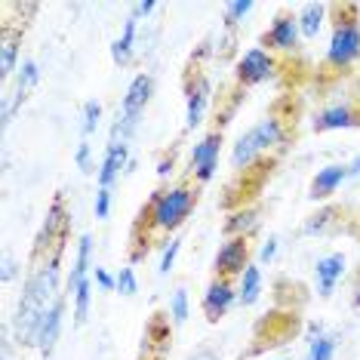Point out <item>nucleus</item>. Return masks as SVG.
<instances>
[{
    "label": "nucleus",
    "instance_id": "1",
    "mask_svg": "<svg viewBox=\"0 0 360 360\" xmlns=\"http://www.w3.org/2000/svg\"><path fill=\"white\" fill-rule=\"evenodd\" d=\"M198 200L200 185L191 176L179 179L176 185L158 188L148 198V203L139 210V219L133 225V262H142L148 256L154 237L176 234L191 219V212L198 210Z\"/></svg>",
    "mask_w": 360,
    "mask_h": 360
},
{
    "label": "nucleus",
    "instance_id": "2",
    "mask_svg": "<svg viewBox=\"0 0 360 360\" xmlns=\"http://www.w3.org/2000/svg\"><path fill=\"white\" fill-rule=\"evenodd\" d=\"M62 252L65 243L56 247L50 256L31 262V271L22 283V296L13 314V333L19 348H37V333L44 323L46 311L53 308V302L62 296L59 281H62Z\"/></svg>",
    "mask_w": 360,
    "mask_h": 360
},
{
    "label": "nucleus",
    "instance_id": "3",
    "mask_svg": "<svg viewBox=\"0 0 360 360\" xmlns=\"http://www.w3.org/2000/svg\"><path fill=\"white\" fill-rule=\"evenodd\" d=\"M333 10L339 15L333 19V34L323 56V68L330 75H345L360 59V6L342 4L333 6Z\"/></svg>",
    "mask_w": 360,
    "mask_h": 360
},
{
    "label": "nucleus",
    "instance_id": "4",
    "mask_svg": "<svg viewBox=\"0 0 360 360\" xmlns=\"http://www.w3.org/2000/svg\"><path fill=\"white\" fill-rule=\"evenodd\" d=\"M154 96V77L148 71H142V75H136L129 80L127 93H124V102H120V111H117V120H114L111 127V139L108 142H129L139 127V120H142L145 108H148Z\"/></svg>",
    "mask_w": 360,
    "mask_h": 360
},
{
    "label": "nucleus",
    "instance_id": "5",
    "mask_svg": "<svg viewBox=\"0 0 360 360\" xmlns=\"http://www.w3.org/2000/svg\"><path fill=\"white\" fill-rule=\"evenodd\" d=\"M182 86H185V129H198L207 120V111L212 102V84L207 71L200 68V62L191 59Z\"/></svg>",
    "mask_w": 360,
    "mask_h": 360
},
{
    "label": "nucleus",
    "instance_id": "6",
    "mask_svg": "<svg viewBox=\"0 0 360 360\" xmlns=\"http://www.w3.org/2000/svg\"><path fill=\"white\" fill-rule=\"evenodd\" d=\"M259 46L271 56H296L302 50V31H299V15L292 10H277L271 25L262 31Z\"/></svg>",
    "mask_w": 360,
    "mask_h": 360
},
{
    "label": "nucleus",
    "instance_id": "7",
    "mask_svg": "<svg viewBox=\"0 0 360 360\" xmlns=\"http://www.w3.org/2000/svg\"><path fill=\"white\" fill-rule=\"evenodd\" d=\"M68 228H71V212L65 210V198H62V194H56V200L50 203V210H46V222H44V228H40V234L34 240L31 262L50 256L56 247H62V243L68 240Z\"/></svg>",
    "mask_w": 360,
    "mask_h": 360
},
{
    "label": "nucleus",
    "instance_id": "8",
    "mask_svg": "<svg viewBox=\"0 0 360 360\" xmlns=\"http://www.w3.org/2000/svg\"><path fill=\"white\" fill-rule=\"evenodd\" d=\"M225 145V127H212L207 136L194 145L191 158H188V176L198 185H207L219 169V154H222Z\"/></svg>",
    "mask_w": 360,
    "mask_h": 360
},
{
    "label": "nucleus",
    "instance_id": "9",
    "mask_svg": "<svg viewBox=\"0 0 360 360\" xmlns=\"http://www.w3.org/2000/svg\"><path fill=\"white\" fill-rule=\"evenodd\" d=\"M252 265V243L250 237H225L212 259V277H228V281H240V274Z\"/></svg>",
    "mask_w": 360,
    "mask_h": 360
},
{
    "label": "nucleus",
    "instance_id": "10",
    "mask_svg": "<svg viewBox=\"0 0 360 360\" xmlns=\"http://www.w3.org/2000/svg\"><path fill=\"white\" fill-rule=\"evenodd\" d=\"M277 71V59L268 50H262V46H252L237 59L234 65V80L240 89H250V86H259L265 84V80H271Z\"/></svg>",
    "mask_w": 360,
    "mask_h": 360
},
{
    "label": "nucleus",
    "instance_id": "11",
    "mask_svg": "<svg viewBox=\"0 0 360 360\" xmlns=\"http://www.w3.org/2000/svg\"><path fill=\"white\" fill-rule=\"evenodd\" d=\"M243 136H247L250 142L256 145V151L265 158V154L283 148V145L290 142V124H286V117H281L277 111H268L265 117H262L259 124H252Z\"/></svg>",
    "mask_w": 360,
    "mask_h": 360
},
{
    "label": "nucleus",
    "instance_id": "12",
    "mask_svg": "<svg viewBox=\"0 0 360 360\" xmlns=\"http://www.w3.org/2000/svg\"><path fill=\"white\" fill-rule=\"evenodd\" d=\"M354 127H360V99L333 102L311 117V129H314L317 136L333 133V129H354Z\"/></svg>",
    "mask_w": 360,
    "mask_h": 360
},
{
    "label": "nucleus",
    "instance_id": "13",
    "mask_svg": "<svg viewBox=\"0 0 360 360\" xmlns=\"http://www.w3.org/2000/svg\"><path fill=\"white\" fill-rule=\"evenodd\" d=\"M237 305V281H228V277H212L200 296V311L210 323H219Z\"/></svg>",
    "mask_w": 360,
    "mask_h": 360
},
{
    "label": "nucleus",
    "instance_id": "14",
    "mask_svg": "<svg viewBox=\"0 0 360 360\" xmlns=\"http://www.w3.org/2000/svg\"><path fill=\"white\" fill-rule=\"evenodd\" d=\"M348 179H351L348 163H326V167L317 169L314 179H311V185H308V200H314V203L330 200L333 194L348 182Z\"/></svg>",
    "mask_w": 360,
    "mask_h": 360
},
{
    "label": "nucleus",
    "instance_id": "15",
    "mask_svg": "<svg viewBox=\"0 0 360 360\" xmlns=\"http://www.w3.org/2000/svg\"><path fill=\"white\" fill-rule=\"evenodd\" d=\"M345 268H348L345 252H326L323 259H317V265H314V283H317V292H321V299H330L333 292H335V283L342 281Z\"/></svg>",
    "mask_w": 360,
    "mask_h": 360
},
{
    "label": "nucleus",
    "instance_id": "16",
    "mask_svg": "<svg viewBox=\"0 0 360 360\" xmlns=\"http://www.w3.org/2000/svg\"><path fill=\"white\" fill-rule=\"evenodd\" d=\"M127 167H129V142H108L105 158L99 163V173H96V179H99V188H108V191H111Z\"/></svg>",
    "mask_w": 360,
    "mask_h": 360
},
{
    "label": "nucleus",
    "instance_id": "17",
    "mask_svg": "<svg viewBox=\"0 0 360 360\" xmlns=\"http://www.w3.org/2000/svg\"><path fill=\"white\" fill-rule=\"evenodd\" d=\"M65 302H68V292H62L59 299L53 302V308L46 311L44 323H40V333H37V351L44 357L53 354L56 342H59V333H62V321H65Z\"/></svg>",
    "mask_w": 360,
    "mask_h": 360
},
{
    "label": "nucleus",
    "instance_id": "18",
    "mask_svg": "<svg viewBox=\"0 0 360 360\" xmlns=\"http://www.w3.org/2000/svg\"><path fill=\"white\" fill-rule=\"evenodd\" d=\"M262 225V210L259 207H237L225 216L222 231L225 237H252Z\"/></svg>",
    "mask_w": 360,
    "mask_h": 360
},
{
    "label": "nucleus",
    "instance_id": "19",
    "mask_svg": "<svg viewBox=\"0 0 360 360\" xmlns=\"http://www.w3.org/2000/svg\"><path fill=\"white\" fill-rule=\"evenodd\" d=\"M93 234H80V240H77V252H75V268H71V274H68V283H65V292H71L80 281H86V277H93L89 271H93Z\"/></svg>",
    "mask_w": 360,
    "mask_h": 360
},
{
    "label": "nucleus",
    "instance_id": "20",
    "mask_svg": "<svg viewBox=\"0 0 360 360\" xmlns=\"http://www.w3.org/2000/svg\"><path fill=\"white\" fill-rule=\"evenodd\" d=\"M19 46H22V31L10 25L0 28V77L10 80L15 65H19Z\"/></svg>",
    "mask_w": 360,
    "mask_h": 360
},
{
    "label": "nucleus",
    "instance_id": "21",
    "mask_svg": "<svg viewBox=\"0 0 360 360\" xmlns=\"http://www.w3.org/2000/svg\"><path fill=\"white\" fill-rule=\"evenodd\" d=\"M326 13H330V4H302L299 6V31H302V40H317L321 34L323 22H326Z\"/></svg>",
    "mask_w": 360,
    "mask_h": 360
},
{
    "label": "nucleus",
    "instance_id": "22",
    "mask_svg": "<svg viewBox=\"0 0 360 360\" xmlns=\"http://www.w3.org/2000/svg\"><path fill=\"white\" fill-rule=\"evenodd\" d=\"M262 299V268L259 262H252L247 271L237 281V305L240 308H252Z\"/></svg>",
    "mask_w": 360,
    "mask_h": 360
},
{
    "label": "nucleus",
    "instance_id": "23",
    "mask_svg": "<svg viewBox=\"0 0 360 360\" xmlns=\"http://www.w3.org/2000/svg\"><path fill=\"white\" fill-rule=\"evenodd\" d=\"M136 28H139V22L133 19V15H127L124 34L111 44V62L117 65V68H127V65L133 62V56H136Z\"/></svg>",
    "mask_w": 360,
    "mask_h": 360
},
{
    "label": "nucleus",
    "instance_id": "24",
    "mask_svg": "<svg viewBox=\"0 0 360 360\" xmlns=\"http://www.w3.org/2000/svg\"><path fill=\"white\" fill-rule=\"evenodd\" d=\"M71 305H75V326H84L86 317H89V305H93V277L80 281L75 290L68 292Z\"/></svg>",
    "mask_w": 360,
    "mask_h": 360
},
{
    "label": "nucleus",
    "instance_id": "25",
    "mask_svg": "<svg viewBox=\"0 0 360 360\" xmlns=\"http://www.w3.org/2000/svg\"><path fill=\"white\" fill-rule=\"evenodd\" d=\"M169 339H173V321H169V314H160L158 311V314L148 321V326H145V342H148L145 348L160 345V351H163Z\"/></svg>",
    "mask_w": 360,
    "mask_h": 360
},
{
    "label": "nucleus",
    "instance_id": "26",
    "mask_svg": "<svg viewBox=\"0 0 360 360\" xmlns=\"http://www.w3.org/2000/svg\"><path fill=\"white\" fill-rule=\"evenodd\" d=\"M167 314H169V321H173L176 330L188 323V317H191V299H188V290H185V286H176V290H173Z\"/></svg>",
    "mask_w": 360,
    "mask_h": 360
},
{
    "label": "nucleus",
    "instance_id": "27",
    "mask_svg": "<svg viewBox=\"0 0 360 360\" xmlns=\"http://www.w3.org/2000/svg\"><path fill=\"white\" fill-rule=\"evenodd\" d=\"M335 357V335L333 333H317L308 342L305 360H333Z\"/></svg>",
    "mask_w": 360,
    "mask_h": 360
},
{
    "label": "nucleus",
    "instance_id": "28",
    "mask_svg": "<svg viewBox=\"0 0 360 360\" xmlns=\"http://www.w3.org/2000/svg\"><path fill=\"white\" fill-rule=\"evenodd\" d=\"M335 216H339V210H335V207L317 210L314 216L305 219V225H302V234H305V237H321V234H326V228H330V222H333Z\"/></svg>",
    "mask_w": 360,
    "mask_h": 360
},
{
    "label": "nucleus",
    "instance_id": "29",
    "mask_svg": "<svg viewBox=\"0 0 360 360\" xmlns=\"http://www.w3.org/2000/svg\"><path fill=\"white\" fill-rule=\"evenodd\" d=\"M252 10H256V4H252V0H231V4H225V6H222L225 28H237Z\"/></svg>",
    "mask_w": 360,
    "mask_h": 360
},
{
    "label": "nucleus",
    "instance_id": "30",
    "mask_svg": "<svg viewBox=\"0 0 360 360\" xmlns=\"http://www.w3.org/2000/svg\"><path fill=\"white\" fill-rule=\"evenodd\" d=\"M102 124V102H96V99H89L84 102V124H80V133H84V139H89L99 129Z\"/></svg>",
    "mask_w": 360,
    "mask_h": 360
},
{
    "label": "nucleus",
    "instance_id": "31",
    "mask_svg": "<svg viewBox=\"0 0 360 360\" xmlns=\"http://www.w3.org/2000/svg\"><path fill=\"white\" fill-rule=\"evenodd\" d=\"M179 250H182V237H169V243H167V247H163L160 265H158V274H160V277H167L169 271H173V265H176V256H179Z\"/></svg>",
    "mask_w": 360,
    "mask_h": 360
},
{
    "label": "nucleus",
    "instance_id": "32",
    "mask_svg": "<svg viewBox=\"0 0 360 360\" xmlns=\"http://www.w3.org/2000/svg\"><path fill=\"white\" fill-rule=\"evenodd\" d=\"M117 292H120V296H127V299L139 292V277H136V268L133 265L120 268V274H117Z\"/></svg>",
    "mask_w": 360,
    "mask_h": 360
},
{
    "label": "nucleus",
    "instance_id": "33",
    "mask_svg": "<svg viewBox=\"0 0 360 360\" xmlns=\"http://www.w3.org/2000/svg\"><path fill=\"white\" fill-rule=\"evenodd\" d=\"M75 163H77V169L84 176H89L93 173V145H89V139H80V145H77V151H75ZM99 173V169H96Z\"/></svg>",
    "mask_w": 360,
    "mask_h": 360
},
{
    "label": "nucleus",
    "instance_id": "34",
    "mask_svg": "<svg viewBox=\"0 0 360 360\" xmlns=\"http://www.w3.org/2000/svg\"><path fill=\"white\" fill-rule=\"evenodd\" d=\"M277 247H281V237L268 234V240L262 243V250H259V265H271V262L277 259Z\"/></svg>",
    "mask_w": 360,
    "mask_h": 360
},
{
    "label": "nucleus",
    "instance_id": "35",
    "mask_svg": "<svg viewBox=\"0 0 360 360\" xmlns=\"http://www.w3.org/2000/svg\"><path fill=\"white\" fill-rule=\"evenodd\" d=\"M108 212H111V191L108 188H99V191H96V219L105 222Z\"/></svg>",
    "mask_w": 360,
    "mask_h": 360
},
{
    "label": "nucleus",
    "instance_id": "36",
    "mask_svg": "<svg viewBox=\"0 0 360 360\" xmlns=\"http://www.w3.org/2000/svg\"><path fill=\"white\" fill-rule=\"evenodd\" d=\"M93 281H96V286H99L102 292H114V290H117V277H111V274L105 271V268H99V265L93 268Z\"/></svg>",
    "mask_w": 360,
    "mask_h": 360
},
{
    "label": "nucleus",
    "instance_id": "37",
    "mask_svg": "<svg viewBox=\"0 0 360 360\" xmlns=\"http://www.w3.org/2000/svg\"><path fill=\"white\" fill-rule=\"evenodd\" d=\"M154 10H158V4H154V0H139V4L129 6V15L139 22V19H148Z\"/></svg>",
    "mask_w": 360,
    "mask_h": 360
},
{
    "label": "nucleus",
    "instance_id": "38",
    "mask_svg": "<svg viewBox=\"0 0 360 360\" xmlns=\"http://www.w3.org/2000/svg\"><path fill=\"white\" fill-rule=\"evenodd\" d=\"M185 360H222V354H219V351L212 348V345H198Z\"/></svg>",
    "mask_w": 360,
    "mask_h": 360
},
{
    "label": "nucleus",
    "instance_id": "39",
    "mask_svg": "<svg viewBox=\"0 0 360 360\" xmlns=\"http://www.w3.org/2000/svg\"><path fill=\"white\" fill-rule=\"evenodd\" d=\"M13 277H15V259H13V252H6V256H4V274H0V281L10 283Z\"/></svg>",
    "mask_w": 360,
    "mask_h": 360
},
{
    "label": "nucleus",
    "instance_id": "40",
    "mask_svg": "<svg viewBox=\"0 0 360 360\" xmlns=\"http://www.w3.org/2000/svg\"><path fill=\"white\" fill-rule=\"evenodd\" d=\"M351 305H354L360 311V274H357V281H354V292H351Z\"/></svg>",
    "mask_w": 360,
    "mask_h": 360
},
{
    "label": "nucleus",
    "instance_id": "41",
    "mask_svg": "<svg viewBox=\"0 0 360 360\" xmlns=\"http://www.w3.org/2000/svg\"><path fill=\"white\" fill-rule=\"evenodd\" d=\"M348 169H351V179H354V176H360V154H357V158L348 163Z\"/></svg>",
    "mask_w": 360,
    "mask_h": 360
}]
</instances>
